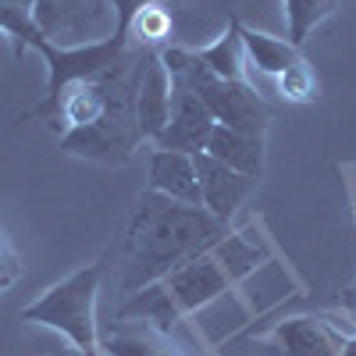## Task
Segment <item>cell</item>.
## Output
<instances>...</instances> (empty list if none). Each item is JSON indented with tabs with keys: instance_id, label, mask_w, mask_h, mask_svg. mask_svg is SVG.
Masks as SVG:
<instances>
[{
	"instance_id": "1",
	"label": "cell",
	"mask_w": 356,
	"mask_h": 356,
	"mask_svg": "<svg viewBox=\"0 0 356 356\" xmlns=\"http://www.w3.org/2000/svg\"><path fill=\"white\" fill-rule=\"evenodd\" d=\"M228 235V225L203 207H189L146 189L125 239V292H139L161 282L178 264L214 250Z\"/></svg>"
},
{
	"instance_id": "2",
	"label": "cell",
	"mask_w": 356,
	"mask_h": 356,
	"mask_svg": "<svg viewBox=\"0 0 356 356\" xmlns=\"http://www.w3.org/2000/svg\"><path fill=\"white\" fill-rule=\"evenodd\" d=\"M161 61L168 68L171 79L193 86L200 100L207 104V111L214 114L218 125H228L235 132H246V136H260L271 125V111H267L264 97L250 82H239V79H218L211 68H207L200 57L189 50V47H164L157 50Z\"/></svg>"
},
{
	"instance_id": "3",
	"label": "cell",
	"mask_w": 356,
	"mask_h": 356,
	"mask_svg": "<svg viewBox=\"0 0 356 356\" xmlns=\"http://www.w3.org/2000/svg\"><path fill=\"white\" fill-rule=\"evenodd\" d=\"M104 278V260H93L50 285L36 303L22 310V321L43 324L61 332L82 356H104L100 349V321H97V292Z\"/></svg>"
},
{
	"instance_id": "4",
	"label": "cell",
	"mask_w": 356,
	"mask_h": 356,
	"mask_svg": "<svg viewBox=\"0 0 356 356\" xmlns=\"http://www.w3.org/2000/svg\"><path fill=\"white\" fill-rule=\"evenodd\" d=\"M33 25L54 47H86L114 36L111 0H33L29 4Z\"/></svg>"
},
{
	"instance_id": "5",
	"label": "cell",
	"mask_w": 356,
	"mask_h": 356,
	"mask_svg": "<svg viewBox=\"0 0 356 356\" xmlns=\"http://www.w3.org/2000/svg\"><path fill=\"white\" fill-rule=\"evenodd\" d=\"M161 285L171 296L175 310L186 317V314L203 310L207 303H214L218 296L232 285V275L225 271V264L218 260V253L207 250V253L189 257L186 264H178L175 271H168L161 278Z\"/></svg>"
},
{
	"instance_id": "6",
	"label": "cell",
	"mask_w": 356,
	"mask_h": 356,
	"mask_svg": "<svg viewBox=\"0 0 356 356\" xmlns=\"http://www.w3.org/2000/svg\"><path fill=\"white\" fill-rule=\"evenodd\" d=\"M214 114L207 111V104L200 100V93L193 86L171 79V122L164 125V132L154 139L157 150H178V154H200L214 129Z\"/></svg>"
},
{
	"instance_id": "7",
	"label": "cell",
	"mask_w": 356,
	"mask_h": 356,
	"mask_svg": "<svg viewBox=\"0 0 356 356\" xmlns=\"http://www.w3.org/2000/svg\"><path fill=\"white\" fill-rule=\"evenodd\" d=\"M193 168H196V182H200V207L221 225H228L235 211L243 207V200L250 196V189L257 186V178H246L239 171L225 168L221 161H214L203 150L193 154Z\"/></svg>"
},
{
	"instance_id": "8",
	"label": "cell",
	"mask_w": 356,
	"mask_h": 356,
	"mask_svg": "<svg viewBox=\"0 0 356 356\" xmlns=\"http://www.w3.org/2000/svg\"><path fill=\"white\" fill-rule=\"evenodd\" d=\"M100 349L104 356H189L186 349H178L168 332L154 328L139 317H122L107 321L100 328Z\"/></svg>"
},
{
	"instance_id": "9",
	"label": "cell",
	"mask_w": 356,
	"mask_h": 356,
	"mask_svg": "<svg viewBox=\"0 0 356 356\" xmlns=\"http://www.w3.org/2000/svg\"><path fill=\"white\" fill-rule=\"evenodd\" d=\"M171 122V75L161 61V54H150L139 86H136V125L143 139H157Z\"/></svg>"
},
{
	"instance_id": "10",
	"label": "cell",
	"mask_w": 356,
	"mask_h": 356,
	"mask_svg": "<svg viewBox=\"0 0 356 356\" xmlns=\"http://www.w3.org/2000/svg\"><path fill=\"white\" fill-rule=\"evenodd\" d=\"M271 342L285 356H339L346 339L335 335L328 324L317 317H289L271 332Z\"/></svg>"
},
{
	"instance_id": "11",
	"label": "cell",
	"mask_w": 356,
	"mask_h": 356,
	"mask_svg": "<svg viewBox=\"0 0 356 356\" xmlns=\"http://www.w3.org/2000/svg\"><path fill=\"white\" fill-rule=\"evenodd\" d=\"M150 193H161L168 200L189 203V207H200V182H196L193 154L154 150V157H150Z\"/></svg>"
},
{
	"instance_id": "12",
	"label": "cell",
	"mask_w": 356,
	"mask_h": 356,
	"mask_svg": "<svg viewBox=\"0 0 356 356\" xmlns=\"http://www.w3.org/2000/svg\"><path fill=\"white\" fill-rule=\"evenodd\" d=\"M235 33H239V43H243V54H246V65L264 72V75H285L292 65L303 61V54L296 43L282 40V36H271V33H260V29H250L235 18Z\"/></svg>"
},
{
	"instance_id": "13",
	"label": "cell",
	"mask_w": 356,
	"mask_h": 356,
	"mask_svg": "<svg viewBox=\"0 0 356 356\" xmlns=\"http://www.w3.org/2000/svg\"><path fill=\"white\" fill-rule=\"evenodd\" d=\"M203 154H211L214 161H221L225 168L239 171L246 178H260V171H264V139L235 132L228 125H214L211 129V139H207Z\"/></svg>"
},
{
	"instance_id": "14",
	"label": "cell",
	"mask_w": 356,
	"mask_h": 356,
	"mask_svg": "<svg viewBox=\"0 0 356 356\" xmlns=\"http://www.w3.org/2000/svg\"><path fill=\"white\" fill-rule=\"evenodd\" d=\"M200 61L211 68L218 79H239L246 82V54L239 43V33H235V18H228V29L211 43V47H200L193 50Z\"/></svg>"
},
{
	"instance_id": "15",
	"label": "cell",
	"mask_w": 356,
	"mask_h": 356,
	"mask_svg": "<svg viewBox=\"0 0 356 356\" xmlns=\"http://www.w3.org/2000/svg\"><path fill=\"white\" fill-rule=\"evenodd\" d=\"M342 0H285V22H289V43L303 47L314 29L339 15Z\"/></svg>"
},
{
	"instance_id": "16",
	"label": "cell",
	"mask_w": 356,
	"mask_h": 356,
	"mask_svg": "<svg viewBox=\"0 0 356 356\" xmlns=\"http://www.w3.org/2000/svg\"><path fill=\"white\" fill-rule=\"evenodd\" d=\"M171 40V15L164 8V0L146 4L125 29V43L132 47H146V50H164Z\"/></svg>"
},
{
	"instance_id": "17",
	"label": "cell",
	"mask_w": 356,
	"mask_h": 356,
	"mask_svg": "<svg viewBox=\"0 0 356 356\" xmlns=\"http://www.w3.org/2000/svg\"><path fill=\"white\" fill-rule=\"evenodd\" d=\"M214 253H218V260L225 264V271L232 275V282H239V278H246L253 267L260 264V257H264V250L250 239V232H239V235H225V239L214 246Z\"/></svg>"
},
{
	"instance_id": "18",
	"label": "cell",
	"mask_w": 356,
	"mask_h": 356,
	"mask_svg": "<svg viewBox=\"0 0 356 356\" xmlns=\"http://www.w3.org/2000/svg\"><path fill=\"white\" fill-rule=\"evenodd\" d=\"M275 82H278V93H282L289 104H314V100H317V75H314V68H310L307 61L292 65V68H289L285 75H278Z\"/></svg>"
},
{
	"instance_id": "19",
	"label": "cell",
	"mask_w": 356,
	"mask_h": 356,
	"mask_svg": "<svg viewBox=\"0 0 356 356\" xmlns=\"http://www.w3.org/2000/svg\"><path fill=\"white\" fill-rule=\"evenodd\" d=\"M18 275H22V260H18L11 239L4 235V228H0V292H8L18 282Z\"/></svg>"
},
{
	"instance_id": "20",
	"label": "cell",
	"mask_w": 356,
	"mask_h": 356,
	"mask_svg": "<svg viewBox=\"0 0 356 356\" xmlns=\"http://www.w3.org/2000/svg\"><path fill=\"white\" fill-rule=\"evenodd\" d=\"M146 4H157V0H111V8H114V36H118V40H125L129 22H132Z\"/></svg>"
},
{
	"instance_id": "21",
	"label": "cell",
	"mask_w": 356,
	"mask_h": 356,
	"mask_svg": "<svg viewBox=\"0 0 356 356\" xmlns=\"http://www.w3.org/2000/svg\"><path fill=\"white\" fill-rule=\"evenodd\" d=\"M339 303H342V307H349V310L356 314V285H349V289L339 296Z\"/></svg>"
}]
</instances>
